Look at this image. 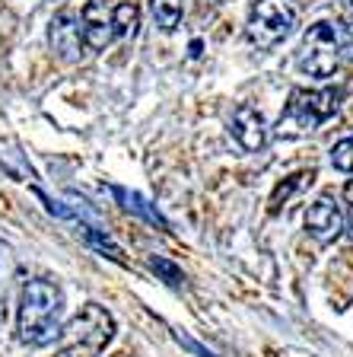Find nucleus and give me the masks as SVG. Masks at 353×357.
<instances>
[{
	"label": "nucleus",
	"mask_w": 353,
	"mask_h": 357,
	"mask_svg": "<svg viewBox=\"0 0 353 357\" xmlns=\"http://www.w3.org/2000/svg\"><path fill=\"white\" fill-rule=\"evenodd\" d=\"M61 316H64V294L52 281H29L19 297V342L42 348L61 335Z\"/></svg>",
	"instance_id": "obj_1"
},
{
	"label": "nucleus",
	"mask_w": 353,
	"mask_h": 357,
	"mask_svg": "<svg viewBox=\"0 0 353 357\" xmlns=\"http://www.w3.org/2000/svg\"><path fill=\"white\" fill-rule=\"evenodd\" d=\"M61 357H99L115 338V319L99 303L80 306L74 319L61 326Z\"/></svg>",
	"instance_id": "obj_2"
},
{
	"label": "nucleus",
	"mask_w": 353,
	"mask_h": 357,
	"mask_svg": "<svg viewBox=\"0 0 353 357\" xmlns=\"http://www.w3.org/2000/svg\"><path fill=\"white\" fill-rule=\"evenodd\" d=\"M340 99H344L340 89H293L287 109H283V115L277 121V134L280 137L312 134L318 125H324L338 112Z\"/></svg>",
	"instance_id": "obj_3"
},
{
	"label": "nucleus",
	"mask_w": 353,
	"mask_h": 357,
	"mask_svg": "<svg viewBox=\"0 0 353 357\" xmlns=\"http://www.w3.org/2000/svg\"><path fill=\"white\" fill-rule=\"evenodd\" d=\"M296 20H299L296 0H258L249 13L245 36L255 48L267 52V48H277L283 38H290V32L296 29Z\"/></svg>",
	"instance_id": "obj_4"
},
{
	"label": "nucleus",
	"mask_w": 353,
	"mask_h": 357,
	"mask_svg": "<svg viewBox=\"0 0 353 357\" xmlns=\"http://www.w3.org/2000/svg\"><path fill=\"white\" fill-rule=\"evenodd\" d=\"M340 61V42H338V29L331 22H312L306 36L299 42V52H296V67L302 74L315 77V80H328L334 77Z\"/></svg>",
	"instance_id": "obj_5"
},
{
	"label": "nucleus",
	"mask_w": 353,
	"mask_h": 357,
	"mask_svg": "<svg viewBox=\"0 0 353 357\" xmlns=\"http://www.w3.org/2000/svg\"><path fill=\"white\" fill-rule=\"evenodd\" d=\"M344 227H347L344 211H340V204L334 198H318L315 204H309V211H306V233L324 245L340 239Z\"/></svg>",
	"instance_id": "obj_6"
},
{
	"label": "nucleus",
	"mask_w": 353,
	"mask_h": 357,
	"mask_svg": "<svg viewBox=\"0 0 353 357\" xmlns=\"http://www.w3.org/2000/svg\"><path fill=\"white\" fill-rule=\"evenodd\" d=\"M83 26V45L89 52H105L115 42V22H111V7L105 0H89L80 13Z\"/></svg>",
	"instance_id": "obj_7"
},
{
	"label": "nucleus",
	"mask_w": 353,
	"mask_h": 357,
	"mask_svg": "<svg viewBox=\"0 0 353 357\" xmlns=\"http://www.w3.org/2000/svg\"><path fill=\"white\" fill-rule=\"evenodd\" d=\"M48 45H52V52L58 54L61 61H80L83 54V26H80V16L77 13H58L48 26Z\"/></svg>",
	"instance_id": "obj_8"
},
{
	"label": "nucleus",
	"mask_w": 353,
	"mask_h": 357,
	"mask_svg": "<svg viewBox=\"0 0 353 357\" xmlns=\"http://www.w3.org/2000/svg\"><path fill=\"white\" fill-rule=\"evenodd\" d=\"M233 137L239 141V147L249 150V153H258L265 150L267 144V121L265 115L255 109V105L242 102L233 112Z\"/></svg>",
	"instance_id": "obj_9"
},
{
	"label": "nucleus",
	"mask_w": 353,
	"mask_h": 357,
	"mask_svg": "<svg viewBox=\"0 0 353 357\" xmlns=\"http://www.w3.org/2000/svg\"><path fill=\"white\" fill-rule=\"evenodd\" d=\"M182 10H185V0H150V13H153L156 26L162 32H172L182 22Z\"/></svg>",
	"instance_id": "obj_10"
},
{
	"label": "nucleus",
	"mask_w": 353,
	"mask_h": 357,
	"mask_svg": "<svg viewBox=\"0 0 353 357\" xmlns=\"http://www.w3.org/2000/svg\"><path fill=\"white\" fill-rule=\"evenodd\" d=\"M111 22H115V38H131L137 36L140 10L134 3H118V7H111Z\"/></svg>",
	"instance_id": "obj_11"
},
{
	"label": "nucleus",
	"mask_w": 353,
	"mask_h": 357,
	"mask_svg": "<svg viewBox=\"0 0 353 357\" xmlns=\"http://www.w3.org/2000/svg\"><path fill=\"white\" fill-rule=\"evenodd\" d=\"M115 195H118L121 201H125V208H127V211H137V214H140V217H147L150 223H159V227H166V223H162V217L156 214L153 208H147V201L140 198V195H134V192H121V188H118Z\"/></svg>",
	"instance_id": "obj_12"
},
{
	"label": "nucleus",
	"mask_w": 353,
	"mask_h": 357,
	"mask_svg": "<svg viewBox=\"0 0 353 357\" xmlns=\"http://www.w3.org/2000/svg\"><path fill=\"white\" fill-rule=\"evenodd\" d=\"M331 166L340 172H353V137H344L331 147Z\"/></svg>",
	"instance_id": "obj_13"
},
{
	"label": "nucleus",
	"mask_w": 353,
	"mask_h": 357,
	"mask_svg": "<svg viewBox=\"0 0 353 357\" xmlns=\"http://www.w3.org/2000/svg\"><path fill=\"white\" fill-rule=\"evenodd\" d=\"M150 271H156V275H159L166 284H172V287H178V284L185 281L182 268H178V265H172L169 259H159V255H156V259H150Z\"/></svg>",
	"instance_id": "obj_14"
},
{
	"label": "nucleus",
	"mask_w": 353,
	"mask_h": 357,
	"mask_svg": "<svg viewBox=\"0 0 353 357\" xmlns=\"http://www.w3.org/2000/svg\"><path fill=\"white\" fill-rule=\"evenodd\" d=\"M83 230H86V239H89V243H93V245H96V249H102V252H109L115 261H125V252H121V249H118V245L111 243L109 236H102V233H99L96 227H83Z\"/></svg>",
	"instance_id": "obj_15"
},
{
	"label": "nucleus",
	"mask_w": 353,
	"mask_h": 357,
	"mask_svg": "<svg viewBox=\"0 0 353 357\" xmlns=\"http://www.w3.org/2000/svg\"><path fill=\"white\" fill-rule=\"evenodd\" d=\"M338 42H340V58H347L353 64V10L344 20V26L338 29Z\"/></svg>",
	"instance_id": "obj_16"
},
{
	"label": "nucleus",
	"mask_w": 353,
	"mask_h": 357,
	"mask_svg": "<svg viewBox=\"0 0 353 357\" xmlns=\"http://www.w3.org/2000/svg\"><path fill=\"white\" fill-rule=\"evenodd\" d=\"M3 326H7V297L0 294V338H3Z\"/></svg>",
	"instance_id": "obj_17"
},
{
	"label": "nucleus",
	"mask_w": 353,
	"mask_h": 357,
	"mask_svg": "<svg viewBox=\"0 0 353 357\" xmlns=\"http://www.w3.org/2000/svg\"><path fill=\"white\" fill-rule=\"evenodd\" d=\"M344 198L353 204V178H350V182H347V185H344Z\"/></svg>",
	"instance_id": "obj_18"
}]
</instances>
